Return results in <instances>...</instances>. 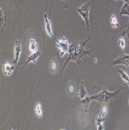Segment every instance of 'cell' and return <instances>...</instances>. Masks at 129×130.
<instances>
[{"instance_id":"6da1fadb","label":"cell","mask_w":129,"mask_h":130,"mask_svg":"<svg viewBox=\"0 0 129 130\" xmlns=\"http://www.w3.org/2000/svg\"><path fill=\"white\" fill-rule=\"evenodd\" d=\"M90 39V38L88 37L87 39L84 41H82L81 42H76L70 45L68 51V57L65 63H64L63 68L62 70L61 76H62L64 70H65L70 61L74 62L78 65H80L81 59L85 57L89 56L90 53L93 51L95 49L94 47L89 50H86L85 49L86 45Z\"/></svg>"},{"instance_id":"5b68a950","label":"cell","mask_w":129,"mask_h":130,"mask_svg":"<svg viewBox=\"0 0 129 130\" xmlns=\"http://www.w3.org/2000/svg\"><path fill=\"white\" fill-rule=\"evenodd\" d=\"M118 65H123L129 70V54L124 53L123 50L117 58L111 61L110 66L114 67Z\"/></svg>"},{"instance_id":"8fae6325","label":"cell","mask_w":129,"mask_h":130,"mask_svg":"<svg viewBox=\"0 0 129 130\" xmlns=\"http://www.w3.org/2000/svg\"><path fill=\"white\" fill-rule=\"evenodd\" d=\"M105 118L99 113L96 118V125L97 129H104V121Z\"/></svg>"},{"instance_id":"ba28073f","label":"cell","mask_w":129,"mask_h":130,"mask_svg":"<svg viewBox=\"0 0 129 130\" xmlns=\"http://www.w3.org/2000/svg\"><path fill=\"white\" fill-rule=\"evenodd\" d=\"M41 55V53L39 51L36 52L35 53H33L30 55H29V56L27 58V60L25 62V63L24 64V66L22 67V69H23L25 66H26L27 64H28V63H36L37 61L38 58L40 57Z\"/></svg>"},{"instance_id":"7402d4cb","label":"cell","mask_w":129,"mask_h":130,"mask_svg":"<svg viewBox=\"0 0 129 130\" xmlns=\"http://www.w3.org/2000/svg\"><path fill=\"white\" fill-rule=\"evenodd\" d=\"M95 61H96V63H97V59H96V58H95V59H94V62H95Z\"/></svg>"},{"instance_id":"ffe728a7","label":"cell","mask_w":129,"mask_h":130,"mask_svg":"<svg viewBox=\"0 0 129 130\" xmlns=\"http://www.w3.org/2000/svg\"><path fill=\"white\" fill-rule=\"evenodd\" d=\"M118 43L120 47L122 50H124L125 48V40L124 37H121L120 38L118 41Z\"/></svg>"},{"instance_id":"44dd1931","label":"cell","mask_w":129,"mask_h":130,"mask_svg":"<svg viewBox=\"0 0 129 130\" xmlns=\"http://www.w3.org/2000/svg\"><path fill=\"white\" fill-rule=\"evenodd\" d=\"M123 34H122L121 35V36L122 35H126L127 36V38L128 39V43H129V22L128 23V24L126 25V28L124 29V30L123 31Z\"/></svg>"},{"instance_id":"d4e9b609","label":"cell","mask_w":129,"mask_h":130,"mask_svg":"<svg viewBox=\"0 0 129 130\" xmlns=\"http://www.w3.org/2000/svg\"><path fill=\"white\" fill-rule=\"evenodd\" d=\"M128 104H129V101H128Z\"/></svg>"},{"instance_id":"7c38bea8","label":"cell","mask_w":129,"mask_h":130,"mask_svg":"<svg viewBox=\"0 0 129 130\" xmlns=\"http://www.w3.org/2000/svg\"><path fill=\"white\" fill-rule=\"evenodd\" d=\"M59 69L58 62L56 59L51 60L49 64V71L52 74L56 73Z\"/></svg>"},{"instance_id":"cb8c5ba5","label":"cell","mask_w":129,"mask_h":130,"mask_svg":"<svg viewBox=\"0 0 129 130\" xmlns=\"http://www.w3.org/2000/svg\"><path fill=\"white\" fill-rule=\"evenodd\" d=\"M127 84H128V87H129V82H128V83H127Z\"/></svg>"},{"instance_id":"3957f363","label":"cell","mask_w":129,"mask_h":130,"mask_svg":"<svg viewBox=\"0 0 129 130\" xmlns=\"http://www.w3.org/2000/svg\"><path fill=\"white\" fill-rule=\"evenodd\" d=\"M90 1H89L85 4L82 5L77 9L78 14L84 20L85 25L86 31H89L90 30V21H89V12L90 11Z\"/></svg>"},{"instance_id":"8992f818","label":"cell","mask_w":129,"mask_h":130,"mask_svg":"<svg viewBox=\"0 0 129 130\" xmlns=\"http://www.w3.org/2000/svg\"><path fill=\"white\" fill-rule=\"evenodd\" d=\"M22 51V48L21 41L19 40L15 41L14 45V59L13 64H17L19 62Z\"/></svg>"},{"instance_id":"277c9868","label":"cell","mask_w":129,"mask_h":130,"mask_svg":"<svg viewBox=\"0 0 129 130\" xmlns=\"http://www.w3.org/2000/svg\"><path fill=\"white\" fill-rule=\"evenodd\" d=\"M56 43L57 47L60 50V56L61 57H64L66 53H68L69 48H70V44L68 41V40L62 37L60 39H57L56 38H54Z\"/></svg>"},{"instance_id":"9a60e30c","label":"cell","mask_w":129,"mask_h":130,"mask_svg":"<svg viewBox=\"0 0 129 130\" xmlns=\"http://www.w3.org/2000/svg\"><path fill=\"white\" fill-rule=\"evenodd\" d=\"M35 112L36 115L39 118H41L42 117V106L40 103H37L36 105L35 108Z\"/></svg>"},{"instance_id":"30bf717a","label":"cell","mask_w":129,"mask_h":130,"mask_svg":"<svg viewBox=\"0 0 129 130\" xmlns=\"http://www.w3.org/2000/svg\"><path fill=\"white\" fill-rule=\"evenodd\" d=\"M77 96L81 100L85 99L88 96L84 85V82L83 80H82L80 82Z\"/></svg>"},{"instance_id":"2e32d148","label":"cell","mask_w":129,"mask_h":130,"mask_svg":"<svg viewBox=\"0 0 129 130\" xmlns=\"http://www.w3.org/2000/svg\"><path fill=\"white\" fill-rule=\"evenodd\" d=\"M108 106L107 105V104L103 103L100 109L99 113H100L103 116L106 118L108 115Z\"/></svg>"},{"instance_id":"d6986e66","label":"cell","mask_w":129,"mask_h":130,"mask_svg":"<svg viewBox=\"0 0 129 130\" xmlns=\"http://www.w3.org/2000/svg\"><path fill=\"white\" fill-rule=\"evenodd\" d=\"M118 71L123 81H124L126 83H128L129 82V76L128 75V74L123 70L121 69H119Z\"/></svg>"},{"instance_id":"5bb4252c","label":"cell","mask_w":129,"mask_h":130,"mask_svg":"<svg viewBox=\"0 0 129 130\" xmlns=\"http://www.w3.org/2000/svg\"><path fill=\"white\" fill-rule=\"evenodd\" d=\"M29 50L31 53L38 51V44L35 39H31L29 43Z\"/></svg>"},{"instance_id":"4fadbf2b","label":"cell","mask_w":129,"mask_h":130,"mask_svg":"<svg viewBox=\"0 0 129 130\" xmlns=\"http://www.w3.org/2000/svg\"><path fill=\"white\" fill-rule=\"evenodd\" d=\"M120 15L129 17V1H124L120 11Z\"/></svg>"},{"instance_id":"7a4b0ae2","label":"cell","mask_w":129,"mask_h":130,"mask_svg":"<svg viewBox=\"0 0 129 130\" xmlns=\"http://www.w3.org/2000/svg\"><path fill=\"white\" fill-rule=\"evenodd\" d=\"M123 89L124 87L121 86L115 91H110L106 88H104L99 93L91 96H88L85 99L80 100V103L83 106L87 109L89 106L90 102L93 100H95L101 103L107 104L113 99L116 98L120 92Z\"/></svg>"},{"instance_id":"ac0fdd59","label":"cell","mask_w":129,"mask_h":130,"mask_svg":"<svg viewBox=\"0 0 129 130\" xmlns=\"http://www.w3.org/2000/svg\"><path fill=\"white\" fill-rule=\"evenodd\" d=\"M67 91L68 94L71 95H74L75 93V84L74 83L72 82H70L68 83V87H67Z\"/></svg>"},{"instance_id":"603a6c76","label":"cell","mask_w":129,"mask_h":130,"mask_svg":"<svg viewBox=\"0 0 129 130\" xmlns=\"http://www.w3.org/2000/svg\"><path fill=\"white\" fill-rule=\"evenodd\" d=\"M123 1H124H124H129V0H123Z\"/></svg>"},{"instance_id":"9c48e42d","label":"cell","mask_w":129,"mask_h":130,"mask_svg":"<svg viewBox=\"0 0 129 130\" xmlns=\"http://www.w3.org/2000/svg\"><path fill=\"white\" fill-rule=\"evenodd\" d=\"M15 68L13 64L9 62H6L2 67V71L4 75L10 76L13 74Z\"/></svg>"},{"instance_id":"52a82bcc","label":"cell","mask_w":129,"mask_h":130,"mask_svg":"<svg viewBox=\"0 0 129 130\" xmlns=\"http://www.w3.org/2000/svg\"><path fill=\"white\" fill-rule=\"evenodd\" d=\"M44 24H45V30L47 34L50 37L54 38H55L52 28V24L50 20L49 19L48 16L47 14H44Z\"/></svg>"},{"instance_id":"e0dca14e","label":"cell","mask_w":129,"mask_h":130,"mask_svg":"<svg viewBox=\"0 0 129 130\" xmlns=\"http://www.w3.org/2000/svg\"><path fill=\"white\" fill-rule=\"evenodd\" d=\"M110 25H111V27L114 28H116L119 27V22L118 18L117 17V16L115 14H113L111 15V18L110 20Z\"/></svg>"}]
</instances>
